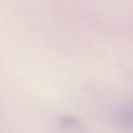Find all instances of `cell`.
Returning a JSON list of instances; mask_svg holds the SVG:
<instances>
[{
    "instance_id": "1",
    "label": "cell",
    "mask_w": 133,
    "mask_h": 133,
    "mask_svg": "<svg viewBox=\"0 0 133 133\" xmlns=\"http://www.w3.org/2000/svg\"><path fill=\"white\" fill-rule=\"evenodd\" d=\"M58 125L63 130L72 132H83L85 131V127L83 123L78 118L71 115H62L58 117Z\"/></svg>"
},
{
    "instance_id": "2",
    "label": "cell",
    "mask_w": 133,
    "mask_h": 133,
    "mask_svg": "<svg viewBox=\"0 0 133 133\" xmlns=\"http://www.w3.org/2000/svg\"><path fill=\"white\" fill-rule=\"evenodd\" d=\"M116 120L117 123L123 126L124 129L131 130L132 127V110H131V104L130 102L127 103H123L120 108L117 110L116 113Z\"/></svg>"
}]
</instances>
